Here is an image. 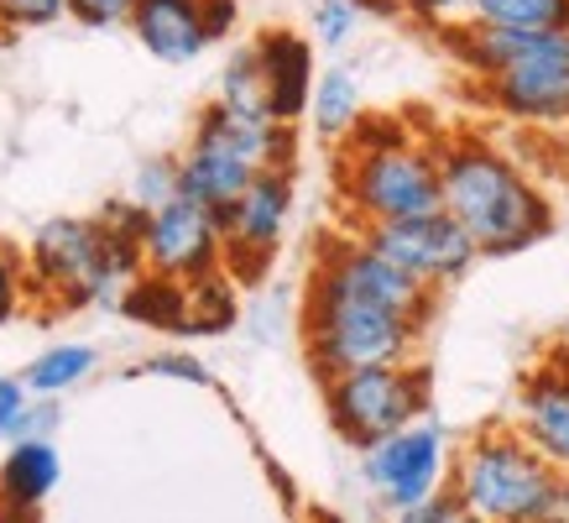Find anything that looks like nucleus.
Returning a JSON list of instances; mask_svg holds the SVG:
<instances>
[{"mask_svg":"<svg viewBox=\"0 0 569 523\" xmlns=\"http://www.w3.org/2000/svg\"><path fill=\"white\" fill-rule=\"evenodd\" d=\"M433 152H439V209L476 241L481 257H518L553 230L549 194L497 141L460 131L439 137Z\"/></svg>","mask_w":569,"mask_h":523,"instance_id":"1","label":"nucleus"},{"mask_svg":"<svg viewBox=\"0 0 569 523\" xmlns=\"http://www.w3.org/2000/svg\"><path fill=\"white\" fill-rule=\"evenodd\" d=\"M335 194L350 215V230L429 215L439 209V152L429 137H413L392 116H361V126L340 141Z\"/></svg>","mask_w":569,"mask_h":523,"instance_id":"2","label":"nucleus"},{"mask_svg":"<svg viewBox=\"0 0 569 523\" xmlns=\"http://www.w3.org/2000/svg\"><path fill=\"white\" fill-rule=\"evenodd\" d=\"M27 298L58 309H121L141 278V241L104 230L94 215H52L27 241Z\"/></svg>","mask_w":569,"mask_h":523,"instance_id":"3","label":"nucleus"},{"mask_svg":"<svg viewBox=\"0 0 569 523\" xmlns=\"http://www.w3.org/2000/svg\"><path fill=\"white\" fill-rule=\"evenodd\" d=\"M418 341H423L418 319L366 298L329 262L313 257L309 288H303V351H309L319 383L335 372H356V366L418 362Z\"/></svg>","mask_w":569,"mask_h":523,"instance_id":"4","label":"nucleus"},{"mask_svg":"<svg viewBox=\"0 0 569 523\" xmlns=\"http://www.w3.org/2000/svg\"><path fill=\"white\" fill-rule=\"evenodd\" d=\"M559 487V471L518 435V430H486L466 440L449 461L445 492L460 513L481 523H538L543 503Z\"/></svg>","mask_w":569,"mask_h":523,"instance_id":"5","label":"nucleus"},{"mask_svg":"<svg viewBox=\"0 0 569 523\" xmlns=\"http://www.w3.org/2000/svg\"><path fill=\"white\" fill-rule=\"evenodd\" d=\"M325 414L346 445L366 451V445H377V440L397 435L429 414V366L387 362L335 372V377H325Z\"/></svg>","mask_w":569,"mask_h":523,"instance_id":"6","label":"nucleus"},{"mask_svg":"<svg viewBox=\"0 0 569 523\" xmlns=\"http://www.w3.org/2000/svg\"><path fill=\"white\" fill-rule=\"evenodd\" d=\"M449 461H455V451H449L445 424H423V418H418L408 430L366 445L361 482H366V492L377 497L381 513L392 519L402 507H418V503H429L433 492H445Z\"/></svg>","mask_w":569,"mask_h":523,"instance_id":"7","label":"nucleus"},{"mask_svg":"<svg viewBox=\"0 0 569 523\" xmlns=\"http://www.w3.org/2000/svg\"><path fill=\"white\" fill-rule=\"evenodd\" d=\"M293 199H298L293 174L272 168V174H251V184L236 194V205L214 215L224 241V273L236 283L267 278V262L277 257V246L288 236V220H293Z\"/></svg>","mask_w":569,"mask_h":523,"instance_id":"8","label":"nucleus"},{"mask_svg":"<svg viewBox=\"0 0 569 523\" xmlns=\"http://www.w3.org/2000/svg\"><path fill=\"white\" fill-rule=\"evenodd\" d=\"M377 257H387L392 267H402L408 278H418L429 294L460 283L481 262L476 241L449 220L445 209H429V215H408V220H381V226H361L356 230Z\"/></svg>","mask_w":569,"mask_h":523,"instance_id":"9","label":"nucleus"},{"mask_svg":"<svg viewBox=\"0 0 569 523\" xmlns=\"http://www.w3.org/2000/svg\"><path fill=\"white\" fill-rule=\"evenodd\" d=\"M141 273L168 283H193L209 273H224V241L220 220L199 209L193 199H168V205L147 209V230H141Z\"/></svg>","mask_w":569,"mask_h":523,"instance_id":"10","label":"nucleus"},{"mask_svg":"<svg viewBox=\"0 0 569 523\" xmlns=\"http://www.w3.org/2000/svg\"><path fill=\"white\" fill-rule=\"evenodd\" d=\"M476 85H481L486 105L507 121L569 131V63L559 58H528V63H512Z\"/></svg>","mask_w":569,"mask_h":523,"instance_id":"11","label":"nucleus"},{"mask_svg":"<svg viewBox=\"0 0 569 523\" xmlns=\"http://www.w3.org/2000/svg\"><path fill=\"white\" fill-rule=\"evenodd\" d=\"M193 141H209L230 152L236 162H246L251 174H272V168H298V126H282L272 116H241L209 100L193 121Z\"/></svg>","mask_w":569,"mask_h":523,"instance_id":"12","label":"nucleus"},{"mask_svg":"<svg viewBox=\"0 0 569 523\" xmlns=\"http://www.w3.org/2000/svg\"><path fill=\"white\" fill-rule=\"evenodd\" d=\"M251 48H257L261 85H267V116L282 126H298L313 89V42L298 37L293 27H267L251 37Z\"/></svg>","mask_w":569,"mask_h":523,"instance_id":"13","label":"nucleus"},{"mask_svg":"<svg viewBox=\"0 0 569 523\" xmlns=\"http://www.w3.org/2000/svg\"><path fill=\"white\" fill-rule=\"evenodd\" d=\"M439 42L476 79H491V73L512 69V63H528V58H559V63H569V27H559V32H501V27L460 21V27L439 32Z\"/></svg>","mask_w":569,"mask_h":523,"instance_id":"14","label":"nucleus"},{"mask_svg":"<svg viewBox=\"0 0 569 523\" xmlns=\"http://www.w3.org/2000/svg\"><path fill=\"white\" fill-rule=\"evenodd\" d=\"M518 435L559 476H569V366H543V372L528 377L518 398Z\"/></svg>","mask_w":569,"mask_h":523,"instance_id":"15","label":"nucleus"},{"mask_svg":"<svg viewBox=\"0 0 569 523\" xmlns=\"http://www.w3.org/2000/svg\"><path fill=\"white\" fill-rule=\"evenodd\" d=\"M58 482H63V455L52 440H11V451L0 461V523H32L37 507L58 492Z\"/></svg>","mask_w":569,"mask_h":523,"instance_id":"16","label":"nucleus"},{"mask_svg":"<svg viewBox=\"0 0 569 523\" xmlns=\"http://www.w3.org/2000/svg\"><path fill=\"white\" fill-rule=\"evenodd\" d=\"M131 32L157 63H193L199 52H209L204 37V0H137L131 11Z\"/></svg>","mask_w":569,"mask_h":523,"instance_id":"17","label":"nucleus"},{"mask_svg":"<svg viewBox=\"0 0 569 523\" xmlns=\"http://www.w3.org/2000/svg\"><path fill=\"white\" fill-rule=\"evenodd\" d=\"M173 157H178V194L193 199L199 209H209V215H224L236 205V194L251 184V168L236 162L230 152H220V147H209V141L189 137V147Z\"/></svg>","mask_w":569,"mask_h":523,"instance_id":"18","label":"nucleus"},{"mask_svg":"<svg viewBox=\"0 0 569 523\" xmlns=\"http://www.w3.org/2000/svg\"><path fill=\"white\" fill-rule=\"evenodd\" d=\"M309 126L313 137L340 147V141L361 126L366 116V95H361V73L346 69V63H329L325 73H313V89H309Z\"/></svg>","mask_w":569,"mask_h":523,"instance_id":"19","label":"nucleus"},{"mask_svg":"<svg viewBox=\"0 0 569 523\" xmlns=\"http://www.w3.org/2000/svg\"><path fill=\"white\" fill-rule=\"evenodd\" d=\"M100 372V351L84 341H63V346L37 351L32 362L21 366V387L32 398H69L73 387H84Z\"/></svg>","mask_w":569,"mask_h":523,"instance_id":"20","label":"nucleus"},{"mask_svg":"<svg viewBox=\"0 0 569 523\" xmlns=\"http://www.w3.org/2000/svg\"><path fill=\"white\" fill-rule=\"evenodd\" d=\"M241 283L230 273H209V278H193L178 288V335H220L236 325L241 314Z\"/></svg>","mask_w":569,"mask_h":523,"instance_id":"21","label":"nucleus"},{"mask_svg":"<svg viewBox=\"0 0 569 523\" xmlns=\"http://www.w3.org/2000/svg\"><path fill=\"white\" fill-rule=\"evenodd\" d=\"M466 21L501 32H559L569 27V0H470Z\"/></svg>","mask_w":569,"mask_h":523,"instance_id":"22","label":"nucleus"},{"mask_svg":"<svg viewBox=\"0 0 569 523\" xmlns=\"http://www.w3.org/2000/svg\"><path fill=\"white\" fill-rule=\"evenodd\" d=\"M214 105L241 110V116H267V85H261V63H257V48H251V42L224 52L220 85H214Z\"/></svg>","mask_w":569,"mask_h":523,"instance_id":"23","label":"nucleus"},{"mask_svg":"<svg viewBox=\"0 0 569 523\" xmlns=\"http://www.w3.org/2000/svg\"><path fill=\"white\" fill-rule=\"evenodd\" d=\"M366 0H319L313 6V42L325 52H340L350 37L361 32Z\"/></svg>","mask_w":569,"mask_h":523,"instance_id":"24","label":"nucleus"},{"mask_svg":"<svg viewBox=\"0 0 569 523\" xmlns=\"http://www.w3.org/2000/svg\"><path fill=\"white\" fill-rule=\"evenodd\" d=\"M126 199H131L137 209H157V205H168V199H178V157L173 152L147 157L137 174H131Z\"/></svg>","mask_w":569,"mask_h":523,"instance_id":"25","label":"nucleus"},{"mask_svg":"<svg viewBox=\"0 0 569 523\" xmlns=\"http://www.w3.org/2000/svg\"><path fill=\"white\" fill-rule=\"evenodd\" d=\"M131 377H173V383H189V387H214V372L193 351H157V356L131 366Z\"/></svg>","mask_w":569,"mask_h":523,"instance_id":"26","label":"nucleus"},{"mask_svg":"<svg viewBox=\"0 0 569 523\" xmlns=\"http://www.w3.org/2000/svg\"><path fill=\"white\" fill-rule=\"evenodd\" d=\"M27 304H32L27 298V257H21V246L0 241V325H11Z\"/></svg>","mask_w":569,"mask_h":523,"instance_id":"27","label":"nucleus"},{"mask_svg":"<svg viewBox=\"0 0 569 523\" xmlns=\"http://www.w3.org/2000/svg\"><path fill=\"white\" fill-rule=\"evenodd\" d=\"M69 17V0H6L0 6V32H42Z\"/></svg>","mask_w":569,"mask_h":523,"instance_id":"28","label":"nucleus"},{"mask_svg":"<svg viewBox=\"0 0 569 523\" xmlns=\"http://www.w3.org/2000/svg\"><path fill=\"white\" fill-rule=\"evenodd\" d=\"M131 11L137 0H69V17L94 27V32H116V27H131Z\"/></svg>","mask_w":569,"mask_h":523,"instance_id":"29","label":"nucleus"},{"mask_svg":"<svg viewBox=\"0 0 569 523\" xmlns=\"http://www.w3.org/2000/svg\"><path fill=\"white\" fill-rule=\"evenodd\" d=\"M402 11L423 27V32H449V27H460L470 11V0H402Z\"/></svg>","mask_w":569,"mask_h":523,"instance_id":"30","label":"nucleus"},{"mask_svg":"<svg viewBox=\"0 0 569 523\" xmlns=\"http://www.w3.org/2000/svg\"><path fill=\"white\" fill-rule=\"evenodd\" d=\"M58 398H32L27 403V414H21L17 435L11 440H52V430H58Z\"/></svg>","mask_w":569,"mask_h":523,"instance_id":"31","label":"nucleus"},{"mask_svg":"<svg viewBox=\"0 0 569 523\" xmlns=\"http://www.w3.org/2000/svg\"><path fill=\"white\" fill-rule=\"evenodd\" d=\"M27 403H32V393L21 387V377H0V440L17 435L21 414H27Z\"/></svg>","mask_w":569,"mask_h":523,"instance_id":"32","label":"nucleus"},{"mask_svg":"<svg viewBox=\"0 0 569 523\" xmlns=\"http://www.w3.org/2000/svg\"><path fill=\"white\" fill-rule=\"evenodd\" d=\"M455 519H460V503H455L449 492H433L429 503L402 507V513H392L387 523H455Z\"/></svg>","mask_w":569,"mask_h":523,"instance_id":"33","label":"nucleus"},{"mask_svg":"<svg viewBox=\"0 0 569 523\" xmlns=\"http://www.w3.org/2000/svg\"><path fill=\"white\" fill-rule=\"evenodd\" d=\"M236 21H241V0H204V37H209V48H214V42H230Z\"/></svg>","mask_w":569,"mask_h":523,"instance_id":"34","label":"nucleus"},{"mask_svg":"<svg viewBox=\"0 0 569 523\" xmlns=\"http://www.w3.org/2000/svg\"><path fill=\"white\" fill-rule=\"evenodd\" d=\"M313 523H340V519H335V513H319V519H313Z\"/></svg>","mask_w":569,"mask_h":523,"instance_id":"35","label":"nucleus"},{"mask_svg":"<svg viewBox=\"0 0 569 523\" xmlns=\"http://www.w3.org/2000/svg\"><path fill=\"white\" fill-rule=\"evenodd\" d=\"M6 37H11V32H0V63H6Z\"/></svg>","mask_w":569,"mask_h":523,"instance_id":"36","label":"nucleus"},{"mask_svg":"<svg viewBox=\"0 0 569 523\" xmlns=\"http://www.w3.org/2000/svg\"><path fill=\"white\" fill-rule=\"evenodd\" d=\"M455 523H481V519H470V513H460V519H455Z\"/></svg>","mask_w":569,"mask_h":523,"instance_id":"37","label":"nucleus"},{"mask_svg":"<svg viewBox=\"0 0 569 523\" xmlns=\"http://www.w3.org/2000/svg\"><path fill=\"white\" fill-rule=\"evenodd\" d=\"M377 6H402V0H377Z\"/></svg>","mask_w":569,"mask_h":523,"instance_id":"38","label":"nucleus"},{"mask_svg":"<svg viewBox=\"0 0 569 523\" xmlns=\"http://www.w3.org/2000/svg\"><path fill=\"white\" fill-rule=\"evenodd\" d=\"M0 6H6V0H0Z\"/></svg>","mask_w":569,"mask_h":523,"instance_id":"39","label":"nucleus"}]
</instances>
